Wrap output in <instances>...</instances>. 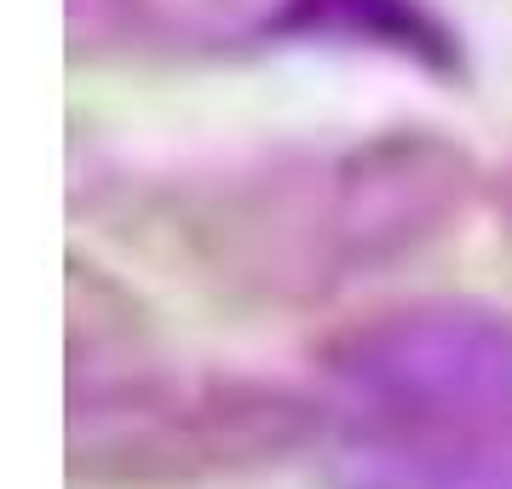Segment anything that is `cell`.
I'll use <instances>...</instances> for the list:
<instances>
[{
	"instance_id": "6da1fadb",
	"label": "cell",
	"mask_w": 512,
	"mask_h": 489,
	"mask_svg": "<svg viewBox=\"0 0 512 489\" xmlns=\"http://www.w3.org/2000/svg\"><path fill=\"white\" fill-rule=\"evenodd\" d=\"M311 403L328 489H512V311L369 317L328 340Z\"/></svg>"
},
{
	"instance_id": "7a4b0ae2",
	"label": "cell",
	"mask_w": 512,
	"mask_h": 489,
	"mask_svg": "<svg viewBox=\"0 0 512 489\" xmlns=\"http://www.w3.org/2000/svg\"><path fill=\"white\" fill-rule=\"evenodd\" d=\"M466 196V150L392 127L311 156L294 173L248 179L225 225L208 219L202 231L225 242L219 277H248L271 294H323L415 259L461 219Z\"/></svg>"
},
{
	"instance_id": "277c9868",
	"label": "cell",
	"mask_w": 512,
	"mask_h": 489,
	"mask_svg": "<svg viewBox=\"0 0 512 489\" xmlns=\"http://www.w3.org/2000/svg\"><path fill=\"white\" fill-rule=\"evenodd\" d=\"M265 47L386 58L426 81H466V41L438 0H271L254 24Z\"/></svg>"
},
{
	"instance_id": "3957f363",
	"label": "cell",
	"mask_w": 512,
	"mask_h": 489,
	"mask_svg": "<svg viewBox=\"0 0 512 489\" xmlns=\"http://www.w3.org/2000/svg\"><path fill=\"white\" fill-rule=\"evenodd\" d=\"M317 432V403L248 380L190 374L133 351V334H75L70 461L81 478H202L259 466Z\"/></svg>"
},
{
	"instance_id": "5b68a950",
	"label": "cell",
	"mask_w": 512,
	"mask_h": 489,
	"mask_svg": "<svg viewBox=\"0 0 512 489\" xmlns=\"http://www.w3.org/2000/svg\"><path fill=\"white\" fill-rule=\"evenodd\" d=\"M271 0H70V41L81 52H190L254 41Z\"/></svg>"
},
{
	"instance_id": "8992f818",
	"label": "cell",
	"mask_w": 512,
	"mask_h": 489,
	"mask_svg": "<svg viewBox=\"0 0 512 489\" xmlns=\"http://www.w3.org/2000/svg\"><path fill=\"white\" fill-rule=\"evenodd\" d=\"M507 213H512V167H507Z\"/></svg>"
}]
</instances>
